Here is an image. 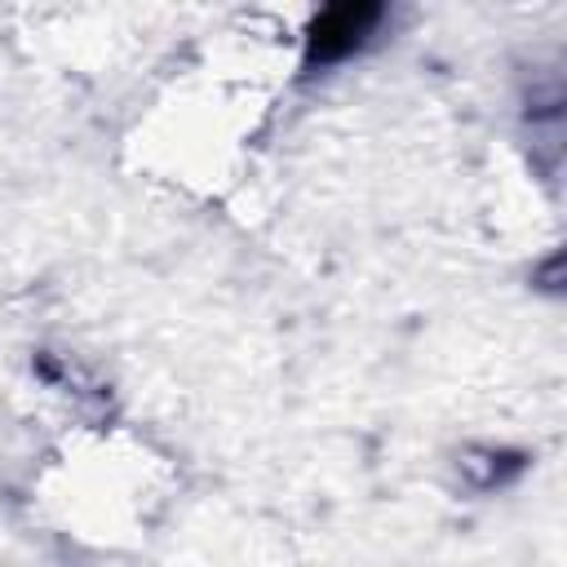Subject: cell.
I'll list each match as a JSON object with an SVG mask.
<instances>
[{
	"label": "cell",
	"instance_id": "obj_1",
	"mask_svg": "<svg viewBox=\"0 0 567 567\" xmlns=\"http://www.w3.org/2000/svg\"><path fill=\"white\" fill-rule=\"evenodd\" d=\"M377 22V9H328L319 22H315V35H310V58H341L350 53Z\"/></svg>",
	"mask_w": 567,
	"mask_h": 567
}]
</instances>
